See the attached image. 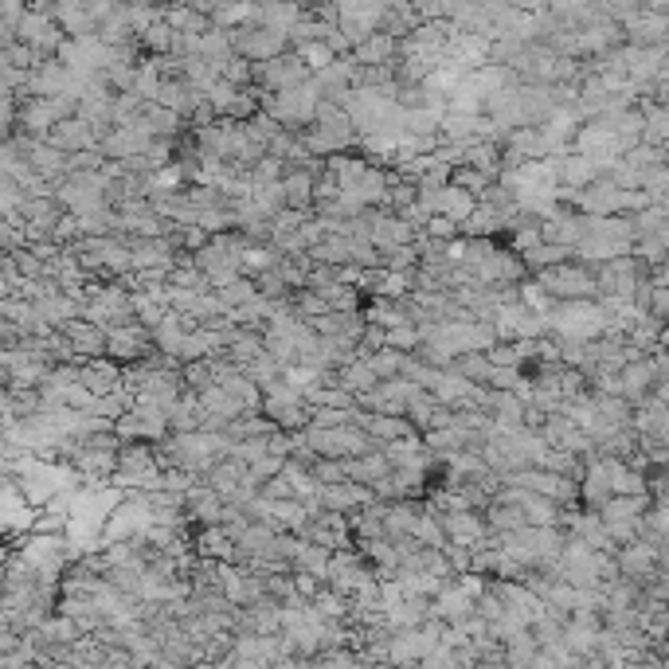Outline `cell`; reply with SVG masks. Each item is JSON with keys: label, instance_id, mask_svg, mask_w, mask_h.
Returning a JSON list of instances; mask_svg holds the SVG:
<instances>
[{"label": "cell", "instance_id": "15", "mask_svg": "<svg viewBox=\"0 0 669 669\" xmlns=\"http://www.w3.org/2000/svg\"><path fill=\"white\" fill-rule=\"evenodd\" d=\"M59 333L75 345V353H79V360H94L106 353V329H98L94 321H87V317H71V321H63L59 325Z\"/></svg>", "mask_w": 669, "mask_h": 669}, {"label": "cell", "instance_id": "4", "mask_svg": "<svg viewBox=\"0 0 669 669\" xmlns=\"http://www.w3.org/2000/svg\"><path fill=\"white\" fill-rule=\"evenodd\" d=\"M114 435L122 439V443H157V439H165L169 435V411L165 407H153V403H137L130 411H122L118 419H114Z\"/></svg>", "mask_w": 669, "mask_h": 669}, {"label": "cell", "instance_id": "19", "mask_svg": "<svg viewBox=\"0 0 669 669\" xmlns=\"http://www.w3.org/2000/svg\"><path fill=\"white\" fill-rule=\"evenodd\" d=\"M302 4H294V0H263V4H255V24H263V28H274V32H290L298 20H302Z\"/></svg>", "mask_w": 669, "mask_h": 669}, {"label": "cell", "instance_id": "7", "mask_svg": "<svg viewBox=\"0 0 669 669\" xmlns=\"http://www.w3.org/2000/svg\"><path fill=\"white\" fill-rule=\"evenodd\" d=\"M231 47H235V55H243L247 63H263L270 55H278V51H286V36L282 32H274V28H263V24H239L235 32H231Z\"/></svg>", "mask_w": 669, "mask_h": 669}, {"label": "cell", "instance_id": "23", "mask_svg": "<svg viewBox=\"0 0 669 669\" xmlns=\"http://www.w3.org/2000/svg\"><path fill=\"white\" fill-rule=\"evenodd\" d=\"M392 466H388V458H384V450H364V454H353V458H345V478H353V482H364V486H372L376 478H384Z\"/></svg>", "mask_w": 669, "mask_h": 669}, {"label": "cell", "instance_id": "21", "mask_svg": "<svg viewBox=\"0 0 669 669\" xmlns=\"http://www.w3.org/2000/svg\"><path fill=\"white\" fill-rule=\"evenodd\" d=\"M349 55L357 59L360 67H388V63L396 59V40H392L388 32H372V36H364L360 44L349 47Z\"/></svg>", "mask_w": 669, "mask_h": 669}, {"label": "cell", "instance_id": "40", "mask_svg": "<svg viewBox=\"0 0 669 669\" xmlns=\"http://www.w3.org/2000/svg\"><path fill=\"white\" fill-rule=\"evenodd\" d=\"M450 184H458L462 192H470L474 200L482 196V188L490 184V177L482 169H470V165H450Z\"/></svg>", "mask_w": 669, "mask_h": 669}, {"label": "cell", "instance_id": "30", "mask_svg": "<svg viewBox=\"0 0 669 669\" xmlns=\"http://www.w3.org/2000/svg\"><path fill=\"white\" fill-rule=\"evenodd\" d=\"M329 552H333V548H325V544H317V540H302V548H298V556H294V568H302V572H310V576H317V580L325 583Z\"/></svg>", "mask_w": 669, "mask_h": 669}, {"label": "cell", "instance_id": "44", "mask_svg": "<svg viewBox=\"0 0 669 669\" xmlns=\"http://www.w3.org/2000/svg\"><path fill=\"white\" fill-rule=\"evenodd\" d=\"M486 360H490V364L521 368V357H517V345H513V341H493L490 349H486Z\"/></svg>", "mask_w": 669, "mask_h": 669}, {"label": "cell", "instance_id": "42", "mask_svg": "<svg viewBox=\"0 0 669 669\" xmlns=\"http://www.w3.org/2000/svg\"><path fill=\"white\" fill-rule=\"evenodd\" d=\"M20 204H24V188H20L12 177H0V220L16 216Z\"/></svg>", "mask_w": 669, "mask_h": 669}, {"label": "cell", "instance_id": "9", "mask_svg": "<svg viewBox=\"0 0 669 669\" xmlns=\"http://www.w3.org/2000/svg\"><path fill=\"white\" fill-rule=\"evenodd\" d=\"M149 349H153L149 329L137 325V317L134 321H122V325H110V329H106V357L118 360V364H130V360L145 357Z\"/></svg>", "mask_w": 669, "mask_h": 669}, {"label": "cell", "instance_id": "47", "mask_svg": "<svg viewBox=\"0 0 669 669\" xmlns=\"http://www.w3.org/2000/svg\"><path fill=\"white\" fill-rule=\"evenodd\" d=\"M184 4H192V8H200V12H212V8H216V0H184Z\"/></svg>", "mask_w": 669, "mask_h": 669}, {"label": "cell", "instance_id": "38", "mask_svg": "<svg viewBox=\"0 0 669 669\" xmlns=\"http://www.w3.org/2000/svg\"><path fill=\"white\" fill-rule=\"evenodd\" d=\"M180 380H184V388H192V392H200V388L216 384V380H212V364H208V357L180 360Z\"/></svg>", "mask_w": 669, "mask_h": 669}, {"label": "cell", "instance_id": "32", "mask_svg": "<svg viewBox=\"0 0 669 669\" xmlns=\"http://www.w3.org/2000/svg\"><path fill=\"white\" fill-rule=\"evenodd\" d=\"M212 294H216L220 310L227 313V310H235V306H243V302H251L259 290H255V282H251V278H243V274H239V278H231L227 286H216Z\"/></svg>", "mask_w": 669, "mask_h": 669}, {"label": "cell", "instance_id": "36", "mask_svg": "<svg viewBox=\"0 0 669 669\" xmlns=\"http://www.w3.org/2000/svg\"><path fill=\"white\" fill-rule=\"evenodd\" d=\"M216 71H220V79H227L231 87H255V63H247L243 55H227Z\"/></svg>", "mask_w": 669, "mask_h": 669}, {"label": "cell", "instance_id": "34", "mask_svg": "<svg viewBox=\"0 0 669 669\" xmlns=\"http://www.w3.org/2000/svg\"><path fill=\"white\" fill-rule=\"evenodd\" d=\"M446 368L458 372V376H466L470 384H486V376H490V360H486V353H458Z\"/></svg>", "mask_w": 669, "mask_h": 669}, {"label": "cell", "instance_id": "31", "mask_svg": "<svg viewBox=\"0 0 669 669\" xmlns=\"http://www.w3.org/2000/svg\"><path fill=\"white\" fill-rule=\"evenodd\" d=\"M317 294H321L325 310H360V302H364L357 286H345V282H325V286H317Z\"/></svg>", "mask_w": 669, "mask_h": 669}, {"label": "cell", "instance_id": "48", "mask_svg": "<svg viewBox=\"0 0 669 669\" xmlns=\"http://www.w3.org/2000/svg\"><path fill=\"white\" fill-rule=\"evenodd\" d=\"M216 4H231V0H216Z\"/></svg>", "mask_w": 669, "mask_h": 669}, {"label": "cell", "instance_id": "18", "mask_svg": "<svg viewBox=\"0 0 669 669\" xmlns=\"http://www.w3.org/2000/svg\"><path fill=\"white\" fill-rule=\"evenodd\" d=\"M380 450H384V458H388V466L396 470V466H411V462H435V454L423 446V439H419V431H411V435H400V439H388V443H380Z\"/></svg>", "mask_w": 669, "mask_h": 669}, {"label": "cell", "instance_id": "24", "mask_svg": "<svg viewBox=\"0 0 669 669\" xmlns=\"http://www.w3.org/2000/svg\"><path fill=\"white\" fill-rule=\"evenodd\" d=\"M141 122H145V130H149L153 137H180L184 134V126H188L177 110H169V106H161V102H145Z\"/></svg>", "mask_w": 669, "mask_h": 669}, {"label": "cell", "instance_id": "37", "mask_svg": "<svg viewBox=\"0 0 669 669\" xmlns=\"http://www.w3.org/2000/svg\"><path fill=\"white\" fill-rule=\"evenodd\" d=\"M239 372H243L247 380H255L259 388H263V384H270L274 376H282V368H278V360L270 357L267 349H263L259 357H251V360H247V364H239Z\"/></svg>", "mask_w": 669, "mask_h": 669}, {"label": "cell", "instance_id": "8", "mask_svg": "<svg viewBox=\"0 0 669 669\" xmlns=\"http://www.w3.org/2000/svg\"><path fill=\"white\" fill-rule=\"evenodd\" d=\"M474 196L470 192H462L458 184H439V188H419V208L427 212V216H450L454 223H462L470 212H474Z\"/></svg>", "mask_w": 669, "mask_h": 669}, {"label": "cell", "instance_id": "46", "mask_svg": "<svg viewBox=\"0 0 669 669\" xmlns=\"http://www.w3.org/2000/svg\"><path fill=\"white\" fill-rule=\"evenodd\" d=\"M290 580H294V591H298L302 599H313V595H317V587H321V580L310 576V572H302V568H294V572H290Z\"/></svg>", "mask_w": 669, "mask_h": 669}, {"label": "cell", "instance_id": "17", "mask_svg": "<svg viewBox=\"0 0 669 669\" xmlns=\"http://www.w3.org/2000/svg\"><path fill=\"white\" fill-rule=\"evenodd\" d=\"M313 180L317 177H313L306 165H286V169H282L278 184H282V196H286L290 208H306V212H310L313 208Z\"/></svg>", "mask_w": 669, "mask_h": 669}, {"label": "cell", "instance_id": "20", "mask_svg": "<svg viewBox=\"0 0 669 669\" xmlns=\"http://www.w3.org/2000/svg\"><path fill=\"white\" fill-rule=\"evenodd\" d=\"M161 20H165L177 36H200V32L208 28V12H200V8H192V4H184V0L161 4Z\"/></svg>", "mask_w": 669, "mask_h": 669}, {"label": "cell", "instance_id": "45", "mask_svg": "<svg viewBox=\"0 0 669 669\" xmlns=\"http://www.w3.org/2000/svg\"><path fill=\"white\" fill-rule=\"evenodd\" d=\"M423 231H427L431 239H454V235H458V223L450 220V216H427Z\"/></svg>", "mask_w": 669, "mask_h": 669}, {"label": "cell", "instance_id": "13", "mask_svg": "<svg viewBox=\"0 0 669 669\" xmlns=\"http://www.w3.org/2000/svg\"><path fill=\"white\" fill-rule=\"evenodd\" d=\"M44 141L55 145V149H63V153H79V149H94L98 145V130L87 126L79 114H71V118H59L44 134Z\"/></svg>", "mask_w": 669, "mask_h": 669}, {"label": "cell", "instance_id": "6", "mask_svg": "<svg viewBox=\"0 0 669 669\" xmlns=\"http://www.w3.org/2000/svg\"><path fill=\"white\" fill-rule=\"evenodd\" d=\"M306 79H310V67L298 59L294 47H286V51L270 55L263 63H255V87L259 90H290L298 87V83H306Z\"/></svg>", "mask_w": 669, "mask_h": 669}, {"label": "cell", "instance_id": "41", "mask_svg": "<svg viewBox=\"0 0 669 669\" xmlns=\"http://www.w3.org/2000/svg\"><path fill=\"white\" fill-rule=\"evenodd\" d=\"M384 345H392V349H400V353H415V349H419V329H415L411 321L392 325V329H384Z\"/></svg>", "mask_w": 669, "mask_h": 669}, {"label": "cell", "instance_id": "22", "mask_svg": "<svg viewBox=\"0 0 669 669\" xmlns=\"http://www.w3.org/2000/svg\"><path fill=\"white\" fill-rule=\"evenodd\" d=\"M192 55H200V59H208V63H216V67H220L227 55H235V47H231V32H227V28H216V24H208V28L192 40Z\"/></svg>", "mask_w": 669, "mask_h": 669}, {"label": "cell", "instance_id": "35", "mask_svg": "<svg viewBox=\"0 0 669 669\" xmlns=\"http://www.w3.org/2000/svg\"><path fill=\"white\" fill-rule=\"evenodd\" d=\"M403 357H407V353H400V349H392V345H380V349L364 353V360H368V368L376 372V380H388V376H400Z\"/></svg>", "mask_w": 669, "mask_h": 669}, {"label": "cell", "instance_id": "3", "mask_svg": "<svg viewBox=\"0 0 669 669\" xmlns=\"http://www.w3.org/2000/svg\"><path fill=\"white\" fill-rule=\"evenodd\" d=\"M533 278L540 282V290L552 298V302H572V298H599V286H595V267L587 263H552V267L533 270Z\"/></svg>", "mask_w": 669, "mask_h": 669}, {"label": "cell", "instance_id": "16", "mask_svg": "<svg viewBox=\"0 0 669 669\" xmlns=\"http://www.w3.org/2000/svg\"><path fill=\"white\" fill-rule=\"evenodd\" d=\"M564 533L580 536L587 548H595V552H615L619 544L611 540V533H607V525H603V517L595 513V509H576V517H572V525L564 529Z\"/></svg>", "mask_w": 669, "mask_h": 669}, {"label": "cell", "instance_id": "27", "mask_svg": "<svg viewBox=\"0 0 669 669\" xmlns=\"http://www.w3.org/2000/svg\"><path fill=\"white\" fill-rule=\"evenodd\" d=\"M364 431H368L376 443H388V439L411 435L415 427L407 423V415H384V411H368V415H364Z\"/></svg>", "mask_w": 669, "mask_h": 669}, {"label": "cell", "instance_id": "28", "mask_svg": "<svg viewBox=\"0 0 669 669\" xmlns=\"http://www.w3.org/2000/svg\"><path fill=\"white\" fill-rule=\"evenodd\" d=\"M411 540L423 544V548H443L446 544V533H443V525H439L435 505L423 501V509H419V517H415V525H411Z\"/></svg>", "mask_w": 669, "mask_h": 669}, {"label": "cell", "instance_id": "43", "mask_svg": "<svg viewBox=\"0 0 669 669\" xmlns=\"http://www.w3.org/2000/svg\"><path fill=\"white\" fill-rule=\"evenodd\" d=\"M294 51H298V59H302V63H306L310 71H317V67H325L329 59H337V55L329 51V44H325V40H310V44H298V47H294Z\"/></svg>", "mask_w": 669, "mask_h": 669}, {"label": "cell", "instance_id": "5", "mask_svg": "<svg viewBox=\"0 0 669 669\" xmlns=\"http://www.w3.org/2000/svg\"><path fill=\"white\" fill-rule=\"evenodd\" d=\"M615 568H619V576H626V580H634L642 587L646 580H654L658 572H666V552L654 548L650 540L634 536V540H626V544L615 548Z\"/></svg>", "mask_w": 669, "mask_h": 669}, {"label": "cell", "instance_id": "39", "mask_svg": "<svg viewBox=\"0 0 669 669\" xmlns=\"http://www.w3.org/2000/svg\"><path fill=\"white\" fill-rule=\"evenodd\" d=\"M380 267L384 270H415L419 267V251H415V243H396V247L380 251Z\"/></svg>", "mask_w": 669, "mask_h": 669}, {"label": "cell", "instance_id": "29", "mask_svg": "<svg viewBox=\"0 0 669 669\" xmlns=\"http://www.w3.org/2000/svg\"><path fill=\"white\" fill-rule=\"evenodd\" d=\"M482 521H486V529H490V533H513V529H521V525H525V513H521L517 505L490 501V505L482 509Z\"/></svg>", "mask_w": 669, "mask_h": 669}, {"label": "cell", "instance_id": "12", "mask_svg": "<svg viewBox=\"0 0 669 669\" xmlns=\"http://www.w3.org/2000/svg\"><path fill=\"white\" fill-rule=\"evenodd\" d=\"M439 513V509H435ZM439 525H443L446 540L454 544H466V548H478L486 540V521H482V509H454V513H439Z\"/></svg>", "mask_w": 669, "mask_h": 669}, {"label": "cell", "instance_id": "14", "mask_svg": "<svg viewBox=\"0 0 669 669\" xmlns=\"http://www.w3.org/2000/svg\"><path fill=\"white\" fill-rule=\"evenodd\" d=\"M51 16H55V24L63 28L67 40H79V36H94V32H98L87 0H51Z\"/></svg>", "mask_w": 669, "mask_h": 669}, {"label": "cell", "instance_id": "25", "mask_svg": "<svg viewBox=\"0 0 669 669\" xmlns=\"http://www.w3.org/2000/svg\"><path fill=\"white\" fill-rule=\"evenodd\" d=\"M161 83H165V75H161V67H157V55H141L134 67V90L141 102H157V94H161Z\"/></svg>", "mask_w": 669, "mask_h": 669}, {"label": "cell", "instance_id": "26", "mask_svg": "<svg viewBox=\"0 0 669 669\" xmlns=\"http://www.w3.org/2000/svg\"><path fill=\"white\" fill-rule=\"evenodd\" d=\"M333 384H341L345 392L360 396V392H368V388L376 384V372L368 368V360L364 357H353V360H345L341 368H333Z\"/></svg>", "mask_w": 669, "mask_h": 669}, {"label": "cell", "instance_id": "10", "mask_svg": "<svg viewBox=\"0 0 669 669\" xmlns=\"http://www.w3.org/2000/svg\"><path fill=\"white\" fill-rule=\"evenodd\" d=\"M427 611H431V619H439V623H462L466 615H474V595L450 576V580L431 595Z\"/></svg>", "mask_w": 669, "mask_h": 669}, {"label": "cell", "instance_id": "2", "mask_svg": "<svg viewBox=\"0 0 669 669\" xmlns=\"http://www.w3.org/2000/svg\"><path fill=\"white\" fill-rule=\"evenodd\" d=\"M317 102H321V94H317V87H313L310 79L290 90H259V110L267 118H274L282 130L310 126L313 114H317Z\"/></svg>", "mask_w": 669, "mask_h": 669}, {"label": "cell", "instance_id": "11", "mask_svg": "<svg viewBox=\"0 0 669 669\" xmlns=\"http://www.w3.org/2000/svg\"><path fill=\"white\" fill-rule=\"evenodd\" d=\"M184 497V517H188V525H220V509H223V497L204 478H196L188 490L180 493Z\"/></svg>", "mask_w": 669, "mask_h": 669}, {"label": "cell", "instance_id": "1", "mask_svg": "<svg viewBox=\"0 0 669 669\" xmlns=\"http://www.w3.org/2000/svg\"><path fill=\"white\" fill-rule=\"evenodd\" d=\"M548 333L552 337H568V341H595L603 333H615L607 310L595 298H572V302H552V310L544 313Z\"/></svg>", "mask_w": 669, "mask_h": 669}, {"label": "cell", "instance_id": "33", "mask_svg": "<svg viewBox=\"0 0 669 669\" xmlns=\"http://www.w3.org/2000/svg\"><path fill=\"white\" fill-rule=\"evenodd\" d=\"M173 40H177V32L157 16L141 36H137V44H141V51H149V55H169L173 51Z\"/></svg>", "mask_w": 669, "mask_h": 669}]
</instances>
